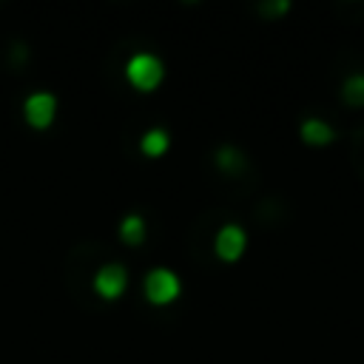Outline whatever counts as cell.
<instances>
[{
	"label": "cell",
	"mask_w": 364,
	"mask_h": 364,
	"mask_svg": "<svg viewBox=\"0 0 364 364\" xmlns=\"http://www.w3.org/2000/svg\"><path fill=\"white\" fill-rule=\"evenodd\" d=\"M299 136H301L304 145L321 148V145H330V142L336 139V131H333L330 122H324V119H318V117H307V119H301V125H299Z\"/></svg>",
	"instance_id": "obj_6"
},
{
	"label": "cell",
	"mask_w": 364,
	"mask_h": 364,
	"mask_svg": "<svg viewBox=\"0 0 364 364\" xmlns=\"http://www.w3.org/2000/svg\"><path fill=\"white\" fill-rule=\"evenodd\" d=\"M213 250L222 262H239L247 250V233L242 225L236 222H228L219 228V233L213 236Z\"/></svg>",
	"instance_id": "obj_5"
},
{
	"label": "cell",
	"mask_w": 364,
	"mask_h": 364,
	"mask_svg": "<svg viewBox=\"0 0 364 364\" xmlns=\"http://www.w3.org/2000/svg\"><path fill=\"white\" fill-rule=\"evenodd\" d=\"M57 117V97L51 91H31L23 100V119L34 128V131H46L51 128Z\"/></svg>",
	"instance_id": "obj_3"
},
{
	"label": "cell",
	"mask_w": 364,
	"mask_h": 364,
	"mask_svg": "<svg viewBox=\"0 0 364 364\" xmlns=\"http://www.w3.org/2000/svg\"><path fill=\"white\" fill-rule=\"evenodd\" d=\"M117 233H119V242L122 245H128V247H139L142 242H145V236H148V225H145V216L142 213H125L122 216V222H119V228H117Z\"/></svg>",
	"instance_id": "obj_8"
},
{
	"label": "cell",
	"mask_w": 364,
	"mask_h": 364,
	"mask_svg": "<svg viewBox=\"0 0 364 364\" xmlns=\"http://www.w3.org/2000/svg\"><path fill=\"white\" fill-rule=\"evenodd\" d=\"M213 165L225 173V176H239L247 168V156L236 148V145H219L213 151Z\"/></svg>",
	"instance_id": "obj_7"
},
{
	"label": "cell",
	"mask_w": 364,
	"mask_h": 364,
	"mask_svg": "<svg viewBox=\"0 0 364 364\" xmlns=\"http://www.w3.org/2000/svg\"><path fill=\"white\" fill-rule=\"evenodd\" d=\"M142 293L151 304L156 307H165V304H173L182 293V282L179 276L171 270V267H151L142 279Z\"/></svg>",
	"instance_id": "obj_2"
},
{
	"label": "cell",
	"mask_w": 364,
	"mask_h": 364,
	"mask_svg": "<svg viewBox=\"0 0 364 364\" xmlns=\"http://www.w3.org/2000/svg\"><path fill=\"white\" fill-rule=\"evenodd\" d=\"M128 290V267L122 262H105L94 273V293L105 301L119 299Z\"/></svg>",
	"instance_id": "obj_4"
},
{
	"label": "cell",
	"mask_w": 364,
	"mask_h": 364,
	"mask_svg": "<svg viewBox=\"0 0 364 364\" xmlns=\"http://www.w3.org/2000/svg\"><path fill=\"white\" fill-rule=\"evenodd\" d=\"M287 11H290L287 0H264V3H259V14L262 17H282Z\"/></svg>",
	"instance_id": "obj_11"
},
{
	"label": "cell",
	"mask_w": 364,
	"mask_h": 364,
	"mask_svg": "<svg viewBox=\"0 0 364 364\" xmlns=\"http://www.w3.org/2000/svg\"><path fill=\"white\" fill-rule=\"evenodd\" d=\"M162 77H165V65L154 51H136L125 63V80L131 82V88H136L142 94L156 91Z\"/></svg>",
	"instance_id": "obj_1"
},
{
	"label": "cell",
	"mask_w": 364,
	"mask_h": 364,
	"mask_svg": "<svg viewBox=\"0 0 364 364\" xmlns=\"http://www.w3.org/2000/svg\"><path fill=\"white\" fill-rule=\"evenodd\" d=\"M341 100L350 108H361L364 105V74H347L341 82Z\"/></svg>",
	"instance_id": "obj_10"
},
{
	"label": "cell",
	"mask_w": 364,
	"mask_h": 364,
	"mask_svg": "<svg viewBox=\"0 0 364 364\" xmlns=\"http://www.w3.org/2000/svg\"><path fill=\"white\" fill-rule=\"evenodd\" d=\"M168 148H171V134H168L165 128H159V125L148 128V131L139 136V151H142L145 156H151V159L165 156Z\"/></svg>",
	"instance_id": "obj_9"
}]
</instances>
